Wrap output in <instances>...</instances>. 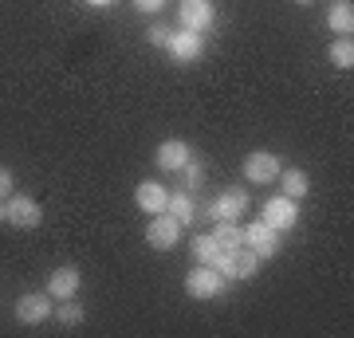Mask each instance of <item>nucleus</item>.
I'll list each match as a JSON object with an SVG mask.
<instances>
[{
  "label": "nucleus",
  "mask_w": 354,
  "mask_h": 338,
  "mask_svg": "<svg viewBox=\"0 0 354 338\" xmlns=\"http://www.w3.org/2000/svg\"><path fill=\"white\" fill-rule=\"evenodd\" d=\"M213 267H216V272H221L225 279H248V276H256V267H260V256H256L248 244H241V248L221 252Z\"/></svg>",
  "instance_id": "f257e3e1"
},
{
  "label": "nucleus",
  "mask_w": 354,
  "mask_h": 338,
  "mask_svg": "<svg viewBox=\"0 0 354 338\" xmlns=\"http://www.w3.org/2000/svg\"><path fill=\"white\" fill-rule=\"evenodd\" d=\"M185 291H189L193 299H216L225 291V276L216 267H209V263H197V272L185 276Z\"/></svg>",
  "instance_id": "f03ea898"
},
{
  "label": "nucleus",
  "mask_w": 354,
  "mask_h": 338,
  "mask_svg": "<svg viewBox=\"0 0 354 338\" xmlns=\"http://www.w3.org/2000/svg\"><path fill=\"white\" fill-rule=\"evenodd\" d=\"M177 16H181V24L189 28V32H209L216 24V4L213 0H181L177 4Z\"/></svg>",
  "instance_id": "7ed1b4c3"
},
{
  "label": "nucleus",
  "mask_w": 354,
  "mask_h": 338,
  "mask_svg": "<svg viewBox=\"0 0 354 338\" xmlns=\"http://www.w3.org/2000/svg\"><path fill=\"white\" fill-rule=\"evenodd\" d=\"M177 240H181V225L169 213H153V220L146 225V244L158 252H169L177 248Z\"/></svg>",
  "instance_id": "20e7f679"
},
{
  "label": "nucleus",
  "mask_w": 354,
  "mask_h": 338,
  "mask_svg": "<svg viewBox=\"0 0 354 338\" xmlns=\"http://www.w3.org/2000/svg\"><path fill=\"white\" fill-rule=\"evenodd\" d=\"M165 51H169V59L174 63H193V59H201V51H205V36L201 32H169V39H165Z\"/></svg>",
  "instance_id": "39448f33"
},
{
  "label": "nucleus",
  "mask_w": 354,
  "mask_h": 338,
  "mask_svg": "<svg viewBox=\"0 0 354 338\" xmlns=\"http://www.w3.org/2000/svg\"><path fill=\"white\" fill-rule=\"evenodd\" d=\"M51 295L48 291H28V295H20L16 299V319L24 326H39L44 319H51Z\"/></svg>",
  "instance_id": "423d86ee"
},
{
  "label": "nucleus",
  "mask_w": 354,
  "mask_h": 338,
  "mask_svg": "<svg viewBox=\"0 0 354 338\" xmlns=\"http://www.w3.org/2000/svg\"><path fill=\"white\" fill-rule=\"evenodd\" d=\"M39 205L32 197H24V193H12V197L4 200V220L12 228H36L39 225Z\"/></svg>",
  "instance_id": "0eeeda50"
},
{
  "label": "nucleus",
  "mask_w": 354,
  "mask_h": 338,
  "mask_svg": "<svg viewBox=\"0 0 354 338\" xmlns=\"http://www.w3.org/2000/svg\"><path fill=\"white\" fill-rule=\"evenodd\" d=\"M295 220H299V205L291 197H268L264 200V225H272L276 232H288V228H295Z\"/></svg>",
  "instance_id": "6e6552de"
},
{
  "label": "nucleus",
  "mask_w": 354,
  "mask_h": 338,
  "mask_svg": "<svg viewBox=\"0 0 354 338\" xmlns=\"http://www.w3.org/2000/svg\"><path fill=\"white\" fill-rule=\"evenodd\" d=\"M244 177L252 181V185H272L279 177V158L268 150H252L244 158Z\"/></svg>",
  "instance_id": "1a4fd4ad"
},
{
  "label": "nucleus",
  "mask_w": 354,
  "mask_h": 338,
  "mask_svg": "<svg viewBox=\"0 0 354 338\" xmlns=\"http://www.w3.org/2000/svg\"><path fill=\"white\" fill-rule=\"evenodd\" d=\"M244 244H248V248L260 256V263H264L279 252V232L272 225H264V220H252V225L244 228Z\"/></svg>",
  "instance_id": "9d476101"
},
{
  "label": "nucleus",
  "mask_w": 354,
  "mask_h": 338,
  "mask_svg": "<svg viewBox=\"0 0 354 338\" xmlns=\"http://www.w3.org/2000/svg\"><path fill=\"white\" fill-rule=\"evenodd\" d=\"M79 288H83V272H79L75 263H64V267H55L48 276V295L51 299H75Z\"/></svg>",
  "instance_id": "9b49d317"
},
{
  "label": "nucleus",
  "mask_w": 354,
  "mask_h": 338,
  "mask_svg": "<svg viewBox=\"0 0 354 338\" xmlns=\"http://www.w3.org/2000/svg\"><path fill=\"white\" fill-rule=\"evenodd\" d=\"M248 205H252L248 189H225V193L213 200V220H244Z\"/></svg>",
  "instance_id": "f8f14e48"
},
{
  "label": "nucleus",
  "mask_w": 354,
  "mask_h": 338,
  "mask_svg": "<svg viewBox=\"0 0 354 338\" xmlns=\"http://www.w3.org/2000/svg\"><path fill=\"white\" fill-rule=\"evenodd\" d=\"M189 158H193V150H189V142L185 138H165L162 146H158V153H153L158 169H165V173H181Z\"/></svg>",
  "instance_id": "ddd939ff"
},
{
  "label": "nucleus",
  "mask_w": 354,
  "mask_h": 338,
  "mask_svg": "<svg viewBox=\"0 0 354 338\" xmlns=\"http://www.w3.org/2000/svg\"><path fill=\"white\" fill-rule=\"evenodd\" d=\"M134 200H138L142 213H165V200H169V193H165V185H158V181H142L138 189H134Z\"/></svg>",
  "instance_id": "4468645a"
},
{
  "label": "nucleus",
  "mask_w": 354,
  "mask_h": 338,
  "mask_svg": "<svg viewBox=\"0 0 354 338\" xmlns=\"http://www.w3.org/2000/svg\"><path fill=\"white\" fill-rule=\"evenodd\" d=\"M279 185H283V197H291V200H299V197H307V189H311V177H307V169H279V177H276Z\"/></svg>",
  "instance_id": "2eb2a0df"
},
{
  "label": "nucleus",
  "mask_w": 354,
  "mask_h": 338,
  "mask_svg": "<svg viewBox=\"0 0 354 338\" xmlns=\"http://www.w3.org/2000/svg\"><path fill=\"white\" fill-rule=\"evenodd\" d=\"M327 24L330 32H339V36H351V28H354V4L351 0H335L327 8Z\"/></svg>",
  "instance_id": "dca6fc26"
},
{
  "label": "nucleus",
  "mask_w": 354,
  "mask_h": 338,
  "mask_svg": "<svg viewBox=\"0 0 354 338\" xmlns=\"http://www.w3.org/2000/svg\"><path fill=\"white\" fill-rule=\"evenodd\" d=\"M213 240L221 244V252H228V248H241V244H244V232L236 228V220H216Z\"/></svg>",
  "instance_id": "f3484780"
},
{
  "label": "nucleus",
  "mask_w": 354,
  "mask_h": 338,
  "mask_svg": "<svg viewBox=\"0 0 354 338\" xmlns=\"http://www.w3.org/2000/svg\"><path fill=\"white\" fill-rule=\"evenodd\" d=\"M165 213L174 216L177 225H189V220H193V197H189V193H169Z\"/></svg>",
  "instance_id": "a211bd4d"
},
{
  "label": "nucleus",
  "mask_w": 354,
  "mask_h": 338,
  "mask_svg": "<svg viewBox=\"0 0 354 338\" xmlns=\"http://www.w3.org/2000/svg\"><path fill=\"white\" fill-rule=\"evenodd\" d=\"M330 63H335L339 71H351V67H354V44H351V36H335V44H330Z\"/></svg>",
  "instance_id": "6ab92c4d"
},
{
  "label": "nucleus",
  "mask_w": 354,
  "mask_h": 338,
  "mask_svg": "<svg viewBox=\"0 0 354 338\" xmlns=\"http://www.w3.org/2000/svg\"><path fill=\"white\" fill-rule=\"evenodd\" d=\"M216 256H221V244L213 240V232H205V236L193 240V260H197V263H209V267H213Z\"/></svg>",
  "instance_id": "aec40b11"
},
{
  "label": "nucleus",
  "mask_w": 354,
  "mask_h": 338,
  "mask_svg": "<svg viewBox=\"0 0 354 338\" xmlns=\"http://www.w3.org/2000/svg\"><path fill=\"white\" fill-rule=\"evenodd\" d=\"M83 314H87V311H83L75 299H59V311H55V319H59L64 326H79V323H83Z\"/></svg>",
  "instance_id": "412c9836"
},
{
  "label": "nucleus",
  "mask_w": 354,
  "mask_h": 338,
  "mask_svg": "<svg viewBox=\"0 0 354 338\" xmlns=\"http://www.w3.org/2000/svg\"><path fill=\"white\" fill-rule=\"evenodd\" d=\"M181 173H185V189H197L205 181V165L197 162V158H189V162H185V169H181Z\"/></svg>",
  "instance_id": "4be33fe9"
},
{
  "label": "nucleus",
  "mask_w": 354,
  "mask_h": 338,
  "mask_svg": "<svg viewBox=\"0 0 354 338\" xmlns=\"http://www.w3.org/2000/svg\"><path fill=\"white\" fill-rule=\"evenodd\" d=\"M12 189H16L12 169H8V165H0V200H8V197H12Z\"/></svg>",
  "instance_id": "5701e85b"
},
{
  "label": "nucleus",
  "mask_w": 354,
  "mask_h": 338,
  "mask_svg": "<svg viewBox=\"0 0 354 338\" xmlns=\"http://www.w3.org/2000/svg\"><path fill=\"white\" fill-rule=\"evenodd\" d=\"M134 8L146 12V16H153V12H162V8H165V0H134Z\"/></svg>",
  "instance_id": "b1692460"
},
{
  "label": "nucleus",
  "mask_w": 354,
  "mask_h": 338,
  "mask_svg": "<svg viewBox=\"0 0 354 338\" xmlns=\"http://www.w3.org/2000/svg\"><path fill=\"white\" fill-rule=\"evenodd\" d=\"M146 39H150L153 48H165V39H169V32H165V28H150V32H146Z\"/></svg>",
  "instance_id": "393cba45"
},
{
  "label": "nucleus",
  "mask_w": 354,
  "mask_h": 338,
  "mask_svg": "<svg viewBox=\"0 0 354 338\" xmlns=\"http://www.w3.org/2000/svg\"><path fill=\"white\" fill-rule=\"evenodd\" d=\"M87 4H95V8H106V4H114V0H87Z\"/></svg>",
  "instance_id": "a878e982"
},
{
  "label": "nucleus",
  "mask_w": 354,
  "mask_h": 338,
  "mask_svg": "<svg viewBox=\"0 0 354 338\" xmlns=\"http://www.w3.org/2000/svg\"><path fill=\"white\" fill-rule=\"evenodd\" d=\"M0 220H4V200H0Z\"/></svg>",
  "instance_id": "bb28decb"
},
{
  "label": "nucleus",
  "mask_w": 354,
  "mask_h": 338,
  "mask_svg": "<svg viewBox=\"0 0 354 338\" xmlns=\"http://www.w3.org/2000/svg\"><path fill=\"white\" fill-rule=\"evenodd\" d=\"M299 4H311V0H299Z\"/></svg>",
  "instance_id": "cd10ccee"
}]
</instances>
